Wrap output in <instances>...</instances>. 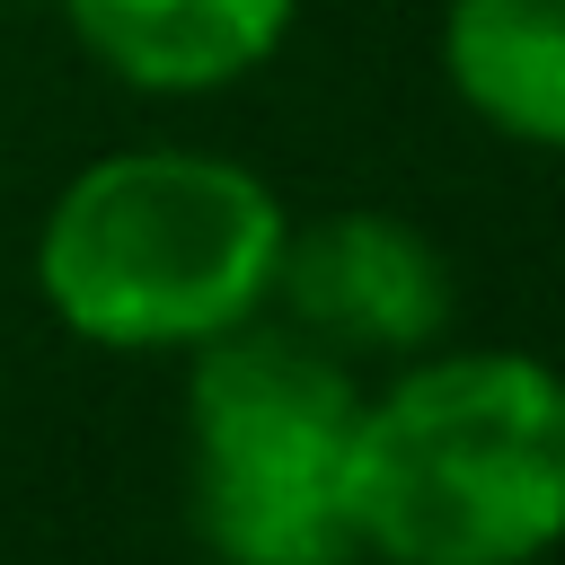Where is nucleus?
<instances>
[{
  "label": "nucleus",
  "mask_w": 565,
  "mask_h": 565,
  "mask_svg": "<svg viewBox=\"0 0 565 565\" xmlns=\"http://www.w3.org/2000/svg\"><path fill=\"white\" fill-rule=\"evenodd\" d=\"M353 539L380 565H530L565 539V371L441 353L362 397L344 450Z\"/></svg>",
  "instance_id": "obj_1"
},
{
  "label": "nucleus",
  "mask_w": 565,
  "mask_h": 565,
  "mask_svg": "<svg viewBox=\"0 0 565 565\" xmlns=\"http://www.w3.org/2000/svg\"><path fill=\"white\" fill-rule=\"evenodd\" d=\"M282 203L238 159L115 150L62 185L35 238L44 309L115 353L203 344L274 300Z\"/></svg>",
  "instance_id": "obj_2"
},
{
  "label": "nucleus",
  "mask_w": 565,
  "mask_h": 565,
  "mask_svg": "<svg viewBox=\"0 0 565 565\" xmlns=\"http://www.w3.org/2000/svg\"><path fill=\"white\" fill-rule=\"evenodd\" d=\"M362 388L344 353L282 327H221L185 371V494L221 565H353V450Z\"/></svg>",
  "instance_id": "obj_3"
},
{
  "label": "nucleus",
  "mask_w": 565,
  "mask_h": 565,
  "mask_svg": "<svg viewBox=\"0 0 565 565\" xmlns=\"http://www.w3.org/2000/svg\"><path fill=\"white\" fill-rule=\"evenodd\" d=\"M274 291L327 353H415L450 318L441 247L388 212H335L318 230H291Z\"/></svg>",
  "instance_id": "obj_4"
},
{
  "label": "nucleus",
  "mask_w": 565,
  "mask_h": 565,
  "mask_svg": "<svg viewBox=\"0 0 565 565\" xmlns=\"http://www.w3.org/2000/svg\"><path fill=\"white\" fill-rule=\"evenodd\" d=\"M79 44L159 97H194V88H230L238 71H256L282 35L300 0H62Z\"/></svg>",
  "instance_id": "obj_5"
},
{
  "label": "nucleus",
  "mask_w": 565,
  "mask_h": 565,
  "mask_svg": "<svg viewBox=\"0 0 565 565\" xmlns=\"http://www.w3.org/2000/svg\"><path fill=\"white\" fill-rule=\"evenodd\" d=\"M441 71L494 132L565 150V0H450Z\"/></svg>",
  "instance_id": "obj_6"
}]
</instances>
